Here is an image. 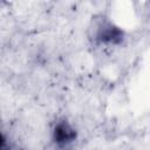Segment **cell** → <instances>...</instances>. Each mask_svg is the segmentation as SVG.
<instances>
[{
  "label": "cell",
  "mask_w": 150,
  "mask_h": 150,
  "mask_svg": "<svg viewBox=\"0 0 150 150\" xmlns=\"http://www.w3.org/2000/svg\"><path fill=\"white\" fill-rule=\"evenodd\" d=\"M55 139L59 143H68L74 139L75 137V131L68 125V124H60L55 129Z\"/></svg>",
  "instance_id": "cell-1"
}]
</instances>
